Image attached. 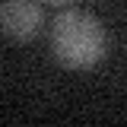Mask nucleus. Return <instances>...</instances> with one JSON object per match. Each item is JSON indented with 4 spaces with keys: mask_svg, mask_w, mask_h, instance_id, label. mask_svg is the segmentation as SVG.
Returning <instances> with one entry per match:
<instances>
[{
    "mask_svg": "<svg viewBox=\"0 0 127 127\" xmlns=\"http://www.w3.org/2000/svg\"><path fill=\"white\" fill-rule=\"evenodd\" d=\"M41 26H45V13L35 0H6L0 6V32L19 45L38 38Z\"/></svg>",
    "mask_w": 127,
    "mask_h": 127,
    "instance_id": "nucleus-2",
    "label": "nucleus"
},
{
    "mask_svg": "<svg viewBox=\"0 0 127 127\" xmlns=\"http://www.w3.org/2000/svg\"><path fill=\"white\" fill-rule=\"evenodd\" d=\"M51 51L67 70H92L108 51L102 19L89 10H64L51 22Z\"/></svg>",
    "mask_w": 127,
    "mask_h": 127,
    "instance_id": "nucleus-1",
    "label": "nucleus"
},
{
    "mask_svg": "<svg viewBox=\"0 0 127 127\" xmlns=\"http://www.w3.org/2000/svg\"><path fill=\"white\" fill-rule=\"evenodd\" d=\"M48 3H67V0H48Z\"/></svg>",
    "mask_w": 127,
    "mask_h": 127,
    "instance_id": "nucleus-3",
    "label": "nucleus"
}]
</instances>
